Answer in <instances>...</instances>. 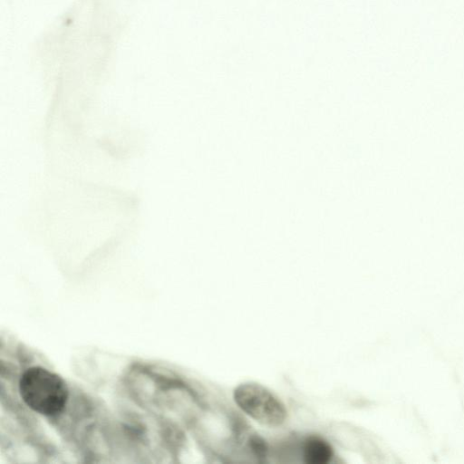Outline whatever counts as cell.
Wrapping results in <instances>:
<instances>
[{
	"instance_id": "cell-2",
	"label": "cell",
	"mask_w": 464,
	"mask_h": 464,
	"mask_svg": "<svg viewBox=\"0 0 464 464\" xmlns=\"http://www.w3.org/2000/svg\"><path fill=\"white\" fill-rule=\"evenodd\" d=\"M234 400L244 412L264 425L280 426L286 419L284 403L259 383L239 384L234 391Z\"/></svg>"
},
{
	"instance_id": "cell-3",
	"label": "cell",
	"mask_w": 464,
	"mask_h": 464,
	"mask_svg": "<svg viewBox=\"0 0 464 464\" xmlns=\"http://www.w3.org/2000/svg\"><path fill=\"white\" fill-rule=\"evenodd\" d=\"M304 458L311 464H325L333 458V449L330 444L320 437H309L304 444Z\"/></svg>"
},
{
	"instance_id": "cell-1",
	"label": "cell",
	"mask_w": 464,
	"mask_h": 464,
	"mask_svg": "<svg viewBox=\"0 0 464 464\" xmlns=\"http://www.w3.org/2000/svg\"><path fill=\"white\" fill-rule=\"evenodd\" d=\"M19 392L23 401L34 411L47 416L60 413L68 401L65 382L43 367H31L21 376Z\"/></svg>"
},
{
	"instance_id": "cell-4",
	"label": "cell",
	"mask_w": 464,
	"mask_h": 464,
	"mask_svg": "<svg viewBox=\"0 0 464 464\" xmlns=\"http://www.w3.org/2000/svg\"><path fill=\"white\" fill-rule=\"evenodd\" d=\"M251 446L257 454H264L266 448L265 443L258 438L255 437L251 440Z\"/></svg>"
}]
</instances>
